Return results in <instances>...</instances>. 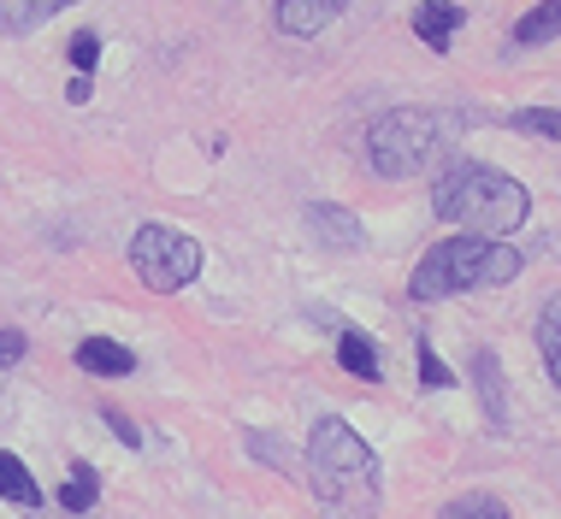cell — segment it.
<instances>
[{"mask_svg":"<svg viewBox=\"0 0 561 519\" xmlns=\"http://www.w3.org/2000/svg\"><path fill=\"white\" fill-rule=\"evenodd\" d=\"M420 384H426V390H449V384H455L449 366L432 355V343H420Z\"/></svg>","mask_w":561,"mask_h":519,"instance_id":"cell-20","label":"cell"},{"mask_svg":"<svg viewBox=\"0 0 561 519\" xmlns=\"http://www.w3.org/2000/svg\"><path fill=\"white\" fill-rule=\"evenodd\" d=\"M432 207H437V219L467 224V237H496V242L514 237L533 219L526 183H514L508 172L479 165V160H455L449 172L432 183Z\"/></svg>","mask_w":561,"mask_h":519,"instance_id":"cell-2","label":"cell"},{"mask_svg":"<svg viewBox=\"0 0 561 519\" xmlns=\"http://www.w3.org/2000/svg\"><path fill=\"white\" fill-rule=\"evenodd\" d=\"M520 249L496 237H449L414 266L408 296L414 301H444V296H467V289H496L508 278H520Z\"/></svg>","mask_w":561,"mask_h":519,"instance_id":"cell-4","label":"cell"},{"mask_svg":"<svg viewBox=\"0 0 561 519\" xmlns=\"http://www.w3.org/2000/svg\"><path fill=\"white\" fill-rule=\"evenodd\" d=\"M78 366L83 372H101V378H125V372H136V355L113 337H89V343H78Z\"/></svg>","mask_w":561,"mask_h":519,"instance_id":"cell-9","label":"cell"},{"mask_svg":"<svg viewBox=\"0 0 561 519\" xmlns=\"http://www.w3.org/2000/svg\"><path fill=\"white\" fill-rule=\"evenodd\" d=\"M308 224L331 242V249H360V242H367V237H360V219L348 207H325L320 201V207H308Z\"/></svg>","mask_w":561,"mask_h":519,"instance_id":"cell-10","label":"cell"},{"mask_svg":"<svg viewBox=\"0 0 561 519\" xmlns=\"http://www.w3.org/2000/svg\"><path fill=\"white\" fill-rule=\"evenodd\" d=\"M348 0H278V24L290 30V36H320L343 19Z\"/></svg>","mask_w":561,"mask_h":519,"instance_id":"cell-8","label":"cell"},{"mask_svg":"<svg viewBox=\"0 0 561 519\" xmlns=\"http://www.w3.org/2000/svg\"><path fill=\"white\" fill-rule=\"evenodd\" d=\"M107 425L118 431V442H125V449H142V431H136V425H130L125 414H118V407H107Z\"/></svg>","mask_w":561,"mask_h":519,"instance_id":"cell-21","label":"cell"},{"mask_svg":"<svg viewBox=\"0 0 561 519\" xmlns=\"http://www.w3.org/2000/svg\"><path fill=\"white\" fill-rule=\"evenodd\" d=\"M0 496L19 501V508H42V484L30 478V466L19 461V454L0 449Z\"/></svg>","mask_w":561,"mask_h":519,"instance_id":"cell-12","label":"cell"},{"mask_svg":"<svg viewBox=\"0 0 561 519\" xmlns=\"http://www.w3.org/2000/svg\"><path fill=\"white\" fill-rule=\"evenodd\" d=\"M71 66H78V78H89V71L101 66V36L95 30H78V36H71Z\"/></svg>","mask_w":561,"mask_h":519,"instance_id":"cell-19","label":"cell"},{"mask_svg":"<svg viewBox=\"0 0 561 519\" xmlns=\"http://www.w3.org/2000/svg\"><path fill=\"white\" fill-rule=\"evenodd\" d=\"M66 101H71V106H83V101H89V78H71V89H66Z\"/></svg>","mask_w":561,"mask_h":519,"instance_id":"cell-22","label":"cell"},{"mask_svg":"<svg viewBox=\"0 0 561 519\" xmlns=\"http://www.w3.org/2000/svg\"><path fill=\"white\" fill-rule=\"evenodd\" d=\"M514 130L526 136H550V142H561V106H520V113H508Z\"/></svg>","mask_w":561,"mask_h":519,"instance_id":"cell-18","label":"cell"},{"mask_svg":"<svg viewBox=\"0 0 561 519\" xmlns=\"http://www.w3.org/2000/svg\"><path fill=\"white\" fill-rule=\"evenodd\" d=\"M473 384H479L484 419L503 431V425H508V378H503V360H496L491 348H473Z\"/></svg>","mask_w":561,"mask_h":519,"instance_id":"cell-7","label":"cell"},{"mask_svg":"<svg viewBox=\"0 0 561 519\" xmlns=\"http://www.w3.org/2000/svg\"><path fill=\"white\" fill-rule=\"evenodd\" d=\"M308 472H313V496L331 519H373L385 478H378V454L360 442V431L348 419H320L308 437Z\"/></svg>","mask_w":561,"mask_h":519,"instance_id":"cell-1","label":"cell"},{"mask_svg":"<svg viewBox=\"0 0 561 519\" xmlns=\"http://www.w3.org/2000/svg\"><path fill=\"white\" fill-rule=\"evenodd\" d=\"M561 36V0H538V7H526V19L514 24V42L520 48H538V42H556Z\"/></svg>","mask_w":561,"mask_h":519,"instance_id":"cell-11","label":"cell"},{"mask_svg":"<svg viewBox=\"0 0 561 519\" xmlns=\"http://www.w3.org/2000/svg\"><path fill=\"white\" fill-rule=\"evenodd\" d=\"M437 519H508V508H503V496H491V491H467V496H455Z\"/></svg>","mask_w":561,"mask_h":519,"instance_id":"cell-17","label":"cell"},{"mask_svg":"<svg viewBox=\"0 0 561 519\" xmlns=\"http://www.w3.org/2000/svg\"><path fill=\"white\" fill-rule=\"evenodd\" d=\"M467 118L449 106H397L367 130V165L378 177H420L461 142Z\"/></svg>","mask_w":561,"mask_h":519,"instance_id":"cell-3","label":"cell"},{"mask_svg":"<svg viewBox=\"0 0 561 519\" xmlns=\"http://www.w3.org/2000/svg\"><path fill=\"white\" fill-rule=\"evenodd\" d=\"M337 366H343V372H355V378H378V372H385L373 337H360V331H343V337H337Z\"/></svg>","mask_w":561,"mask_h":519,"instance_id":"cell-13","label":"cell"},{"mask_svg":"<svg viewBox=\"0 0 561 519\" xmlns=\"http://www.w3.org/2000/svg\"><path fill=\"white\" fill-rule=\"evenodd\" d=\"M78 7V0H0V24L7 30H36L42 19H54V12Z\"/></svg>","mask_w":561,"mask_h":519,"instance_id":"cell-15","label":"cell"},{"mask_svg":"<svg viewBox=\"0 0 561 519\" xmlns=\"http://www.w3.org/2000/svg\"><path fill=\"white\" fill-rule=\"evenodd\" d=\"M130 272L148 289L172 296V289L195 284V272H202V242L172 231V224H142V231L130 237Z\"/></svg>","mask_w":561,"mask_h":519,"instance_id":"cell-5","label":"cell"},{"mask_svg":"<svg viewBox=\"0 0 561 519\" xmlns=\"http://www.w3.org/2000/svg\"><path fill=\"white\" fill-rule=\"evenodd\" d=\"M461 19H467V7H455V0H420V7H414V36L426 42L432 54H449Z\"/></svg>","mask_w":561,"mask_h":519,"instance_id":"cell-6","label":"cell"},{"mask_svg":"<svg viewBox=\"0 0 561 519\" xmlns=\"http://www.w3.org/2000/svg\"><path fill=\"white\" fill-rule=\"evenodd\" d=\"M538 355H543V366H550V378L561 390V296H550L538 313Z\"/></svg>","mask_w":561,"mask_h":519,"instance_id":"cell-14","label":"cell"},{"mask_svg":"<svg viewBox=\"0 0 561 519\" xmlns=\"http://www.w3.org/2000/svg\"><path fill=\"white\" fill-rule=\"evenodd\" d=\"M95 501H101V478H95V466H89V461H78V466H71V484L59 491V508H66V514H89Z\"/></svg>","mask_w":561,"mask_h":519,"instance_id":"cell-16","label":"cell"}]
</instances>
